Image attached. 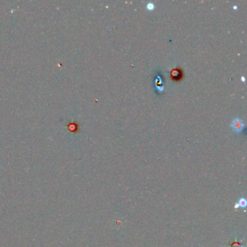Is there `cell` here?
Masks as SVG:
<instances>
[{
    "label": "cell",
    "instance_id": "cell-2",
    "mask_svg": "<svg viewBox=\"0 0 247 247\" xmlns=\"http://www.w3.org/2000/svg\"><path fill=\"white\" fill-rule=\"evenodd\" d=\"M171 78H173V80H179L182 78V77H183V71H182L181 69L178 68L173 69V70H171Z\"/></svg>",
    "mask_w": 247,
    "mask_h": 247
},
{
    "label": "cell",
    "instance_id": "cell-1",
    "mask_svg": "<svg viewBox=\"0 0 247 247\" xmlns=\"http://www.w3.org/2000/svg\"><path fill=\"white\" fill-rule=\"evenodd\" d=\"M230 127H232L233 130H234L236 132L240 133L242 132L246 127H245V124L241 119L239 117H236L233 120H232L231 124H230Z\"/></svg>",
    "mask_w": 247,
    "mask_h": 247
},
{
    "label": "cell",
    "instance_id": "cell-3",
    "mask_svg": "<svg viewBox=\"0 0 247 247\" xmlns=\"http://www.w3.org/2000/svg\"><path fill=\"white\" fill-rule=\"evenodd\" d=\"M246 206V201L244 198H242V199H240L239 201H238V203H237L236 205H235V208L237 209V208H245Z\"/></svg>",
    "mask_w": 247,
    "mask_h": 247
},
{
    "label": "cell",
    "instance_id": "cell-6",
    "mask_svg": "<svg viewBox=\"0 0 247 247\" xmlns=\"http://www.w3.org/2000/svg\"><path fill=\"white\" fill-rule=\"evenodd\" d=\"M233 9H237V7H236V5H235V6H234V7H233Z\"/></svg>",
    "mask_w": 247,
    "mask_h": 247
},
{
    "label": "cell",
    "instance_id": "cell-5",
    "mask_svg": "<svg viewBox=\"0 0 247 247\" xmlns=\"http://www.w3.org/2000/svg\"><path fill=\"white\" fill-rule=\"evenodd\" d=\"M241 79H242L243 82H244V81H245V78H244V77H243V76H242V77H241Z\"/></svg>",
    "mask_w": 247,
    "mask_h": 247
},
{
    "label": "cell",
    "instance_id": "cell-4",
    "mask_svg": "<svg viewBox=\"0 0 247 247\" xmlns=\"http://www.w3.org/2000/svg\"><path fill=\"white\" fill-rule=\"evenodd\" d=\"M155 4L152 3V2H149L147 5V8L149 10H153L154 9H155Z\"/></svg>",
    "mask_w": 247,
    "mask_h": 247
}]
</instances>
